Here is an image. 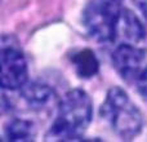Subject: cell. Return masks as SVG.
Returning a JSON list of instances; mask_svg holds the SVG:
<instances>
[{
    "label": "cell",
    "mask_w": 147,
    "mask_h": 142,
    "mask_svg": "<svg viewBox=\"0 0 147 142\" xmlns=\"http://www.w3.org/2000/svg\"><path fill=\"white\" fill-rule=\"evenodd\" d=\"M99 115L112 132L123 140H132L142 131V114L124 89L119 87L109 89Z\"/></svg>",
    "instance_id": "cell-2"
},
{
    "label": "cell",
    "mask_w": 147,
    "mask_h": 142,
    "mask_svg": "<svg viewBox=\"0 0 147 142\" xmlns=\"http://www.w3.org/2000/svg\"><path fill=\"white\" fill-rule=\"evenodd\" d=\"M136 85H137L138 93L142 96V98L145 99V102L147 103V65L143 67L141 75L138 76L137 81H136Z\"/></svg>",
    "instance_id": "cell-10"
},
{
    "label": "cell",
    "mask_w": 147,
    "mask_h": 142,
    "mask_svg": "<svg viewBox=\"0 0 147 142\" xmlns=\"http://www.w3.org/2000/svg\"><path fill=\"white\" fill-rule=\"evenodd\" d=\"M1 88L7 91H20L27 84V61L18 43L8 35L1 39Z\"/></svg>",
    "instance_id": "cell-4"
},
{
    "label": "cell",
    "mask_w": 147,
    "mask_h": 142,
    "mask_svg": "<svg viewBox=\"0 0 147 142\" xmlns=\"http://www.w3.org/2000/svg\"><path fill=\"white\" fill-rule=\"evenodd\" d=\"M20 91L25 103L34 111H47L56 101V92L44 83H27Z\"/></svg>",
    "instance_id": "cell-6"
},
{
    "label": "cell",
    "mask_w": 147,
    "mask_h": 142,
    "mask_svg": "<svg viewBox=\"0 0 147 142\" xmlns=\"http://www.w3.org/2000/svg\"><path fill=\"white\" fill-rule=\"evenodd\" d=\"M123 0H89L81 16L86 34L98 43H112L119 32Z\"/></svg>",
    "instance_id": "cell-3"
},
{
    "label": "cell",
    "mask_w": 147,
    "mask_h": 142,
    "mask_svg": "<svg viewBox=\"0 0 147 142\" xmlns=\"http://www.w3.org/2000/svg\"><path fill=\"white\" fill-rule=\"evenodd\" d=\"M35 137V125L30 120L13 119L5 128V140L8 141H31Z\"/></svg>",
    "instance_id": "cell-9"
},
{
    "label": "cell",
    "mask_w": 147,
    "mask_h": 142,
    "mask_svg": "<svg viewBox=\"0 0 147 142\" xmlns=\"http://www.w3.org/2000/svg\"><path fill=\"white\" fill-rule=\"evenodd\" d=\"M134 4L138 8V10L142 13V17L147 26V0H134Z\"/></svg>",
    "instance_id": "cell-11"
},
{
    "label": "cell",
    "mask_w": 147,
    "mask_h": 142,
    "mask_svg": "<svg viewBox=\"0 0 147 142\" xmlns=\"http://www.w3.org/2000/svg\"><path fill=\"white\" fill-rule=\"evenodd\" d=\"M93 105L83 89L69 91L58 103V114L48 136L59 141L76 140L83 136L92 122Z\"/></svg>",
    "instance_id": "cell-1"
},
{
    "label": "cell",
    "mask_w": 147,
    "mask_h": 142,
    "mask_svg": "<svg viewBox=\"0 0 147 142\" xmlns=\"http://www.w3.org/2000/svg\"><path fill=\"white\" fill-rule=\"evenodd\" d=\"M145 61L146 52L132 43H121L112 53V64L115 70L127 83L137 81L145 67Z\"/></svg>",
    "instance_id": "cell-5"
},
{
    "label": "cell",
    "mask_w": 147,
    "mask_h": 142,
    "mask_svg": "<svg viewBox=\"0 0 147 142\" xmlns=\"http://www.w3.org/2000/svg\"><path fill=\"white\" fill-rule=\"evenodd\" d=\"M119 32H121V35L129 43H140L147 36V26L136 13L124 8L119 25Z\"/></svg>",
    "instance_id": "cell-8"
},
{
    "label": "cell",
    "mask_w": 147,
    "mask_h": 142,
    "mask_svg": "<svg viewBox=\"0 0 147 142\" xmlns=\"http://www.w3.org/2000/svg\"><path fill=\"white\" fill-rule=\"evenodd\" d=\"M69 58L79 78L90 79L99 72V61L92 49H76L70 53Z\"/></svg>",
    "instance_id": "cell-7"
}]
</instances>
